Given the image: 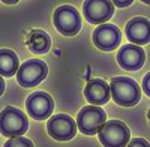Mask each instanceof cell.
Returning a JSON list of instances; mask_svg holds the SVG:
<instances>
[{"instance_id": "1", "label": "cell", "mask_w": 150, "mask_h": 147, "mask_svg": "<svg viewBox=\"0 0 150 147\" xmlns=\"http://www.w3.org/2000/svg\"><path fill=\"white\" fill-rule=\"evenodd\" d=\"M111 98L116 104L122 107H134L140 102L141 89L138 83L128 77H116L111 80L110 84Z\"/></svg>"}, {"instance_id": "2", "label": "cell", "mask_w": 150, "mask_h": 147, "mask_svg": "<svg viewBox=\"0 0 150 147\" xmlns=\"http://www.w3.org/2000/svg\"><path fill=\"white\" fill-rule=\"evenodd\" d=\"M29 128L27 116L15 107H6L0 113V132L8 138L23 137Z\"/></svg>"}, {"instance_id": "3", "label": "cell", "mask_w": 150, "mask_h": 147, "mask_svg": "<svg viewBox=\"0 0 150 147\" xmlns=\"http://www.w3.org/2000/svg\"><path fill=\"white\" fill-rule=\"evenodd\" d=\"M107 123V114L101 107L87 105L80 110L77 116V128L84 135H95L102 131Z\"/></svg>"}, {"instance_id": "4", "label": "cell", "mask_w": 150, "mask_h": 147, "mask_svg": "<svg viewBox=\"0 0 150 147\" xmlns=\"http://www.w3.org/2000/svg\"><path fill=\"white\" fill-rule=\"evenodd\" d=\"M99 141L104 147H126L131 141V131L123 122L110 120L99 132Z\"/></svg>"}, {"instance_id": "5", "label": "cell", "mask_w": 150, "mask_h": 147, "mask_svg": "<svg viewBox=\"0 0 150 147\" xmlns=\"http://www.w3.org/2000/svg\"><path fill=\"white\" fill-rule=\"evenodd\" d=\"M53 23L56 29L65 36H74L81 29V17L74 6L62 5L54 11Z\"/></svg>"}, {"instance_id": "6", "label": "cell", "mask_w": 150, "mask_h": 147, "mask_svg": "<svg viewBox=\"0 0 150 147\" xmlns=\"http://www.w3.org/2000/svg\"><path fill=\"white\" fill-rule=\"evenodd\" d=\"M47 74L48 66L45 62L39 59H30L20 66L17 72V81L23 87H35L45 80Z\"/></svg>"}, {"instance_id": "7", "label": "cell", "mask_w": 150, "mask_h": 147, "mask_svg": "<svg viewBox=\"0 0 150 147\" xmlns=\"http://www.w3.org/2000/svg\"><path fill=\"white\" fill-rule=\"evenodd\" d=\"M47 131L51 138L57 141H68L75 137L77 125H75L72 117L66 114H57V116H51V119L48 120Z\"/></svg>"}, {"instance_id": "8", "label": "cell", "mask_w": 150, "mask_h": 147, "mask_svg": "<svg viewBox=\"0 0 150 147\" xmlns=\"http://www.w3.org/2000/svg\"><path fill=\"white\" fill-rule=\"evenodd\" d=\"M83 14L90 24H105L114 14V3L108 0H87L83 5Z\"/></svg>"}, {"instance_id": "9", "label": "cell", "mask_w": 150, "mask_h": 147, "mask_svg": "<svg viewBox=\"0 0 150 147\" xmlns=\"http://www.w3.org/2000/svg\"><path fill=\"white\" fill-rule=\"evenodd\" d=\"M27 113L36 120H45L51 116L54 110L53 98L45 92H33L26 101Z\"/></svg>"}, {"instance_id": "10", "label": "cell", "mask_w": 150, "mask_h": 147, "mask_svg": "<svg viewBox=\"0 0 150 147\" xmlns=\"http://www.w3.org/2000/svg\"><path fill=\"white\" fill-rule=\"evenodd\" d=\"M122 41V32L114 24H102L93 32V44L102 51H112Z\"/></svg>"}, {"instance_id": "11", "label": "cell", "mask_w": 150, "mask_h": 147, "mask_svg": "<svg viewBox=\"0 0 150 147\" xmlns=\"http://www.w3.org/2000/svg\"><path fill=\"white\" fill-rule=\"evenodd\" d=\"M146 62V53L140 45L126 44L117 53V63L126 71H138Z\"/></svg>"}, {"instance_id": "12", "label": "cell", "mask_w": 150, "mask_h": 147, "mask_svg": "<svg viewBox=\"0 0 150 147\" xmlns=\"http://www.w3.org/2000/svg\"><path fill=\"white\" fill-rule=\"evenodd\" d=\"M125 35L131 44L143 45L150 42V21L143 17H137L128 21L125 27Z\"/></svg>"}, {"instance_id": "13", "label": "cell", "mask_w": 150, "mask_h": 147, "mask_svg": "<svg viewBox=\"0 0 150 147\" xmlns=\"http://www.w3.org/2000/svg\"><path fill=\"white\" fill-rule=\"evenodd\" d=\"M84 96L90 104L99 107L102 104H107L111 98V89L110 86L104 80H90L87 83L86 89H84Z\"/></svg>"}, {"instance_id": "14", "label": "cell", "mask_w": 150, "mask_h": 147, "mask_svg": "<svg viewBox=\"0 0 150 147\" xmlns=\"http://www.w3.org/2000/svg\"><path fill=\"white\" fill-rule=\"evenodd\" d=\"M27 47L35 54H45L51 47V39L44 30H32L27 36Z\"/></svg>"}, {"instance_id": "15", "label": "cell", "mask_w": 150, "mask_h": 147, "mask_svg": "<svg viewBox=\"0 0 150 147\" xmlns=\"http://www.w3.org/2000/svg\"><path fill=\"white\" fill-rule=\"evenodd\" d=\"M20 69V60L11 50H0V75L12 77Z\"/></svg>"}, {"instance_id": "16", "label": "cell", "mask_w": 150, "mask_h": 147, "mask_svg": "<svg viewBox=\"0 0 150 147\" xmlns=\"http://www.w3.org/2000/svg\"><path fill=\"white\" fill-rule=\"evenodd\" d=\"M3 147H35L33 143L24 137H17V138H11L5 143Z\"/></svg>"}, {"instance_id": "17", "label": "cell", "mask_w": 150, "mask_h": 147, "mask_svg": "<svg viewBox=\"0 0 150 147\" xmlns=\"http://www.w3.org/2000/svg\"><path fill=\"white\" fill-rule=\"evenodd\" d=\"M126 147H150V144L144 138H134L129 141V144Z\"/></svg>"}, {"instance_id": "18", "label": "cell", "mask_w": 150, "mask_h": 147, "mask_svg": "<svg viewBox=\"0 0 150 147\" xmlns=\"http://www.w3.org/2000/svg\"><path fill=\"white\" fill-rule=\"evenodd\" d=\"M143 90H144V93L150 98V72L146 74L144 78H143Z\"/></svg>"}, {"instance_id": "19", "label": "cell", "mask_w": 150, "mask_h": 147, "mask_svg": "<svg viewBox=\"0 0 150 147\" xmlns=\"http://www.w3.org/2000/svg\"><path fill=\"white\" fill-rule=\"evenodd\" d=\"M132 3V0H126V2H119V0H116L114 2V5L116 6H120V8H123V6H129Z\"/></svg>"}, {"instance_id": "20", "label": "cell", "mask_w": 150, "mask_h": 147, "mask_svg": "<svg viewBox=\"0 0 150 147\" xmlns=\"http://www.w3.org/2000/svg\"><path fill=\"white\" fill-rule=\"evenodd\" d=\"M3 92H5V80H3L2 75H0V96H2Z\"/></svg>"}, {"instance_id": "21", "label": "cell", "mask_w": 150, "mask_h": 147, "mask_svg": "<svg viewBox=\"0 0 150 147\" xmlns=\"http://www.w3.org/2000/svg\"><path fill=\"white\" fill-rule=\"evenodd\" d=\"M3 3H6V5H15L17 0H3Z\"/></svg>"}, {"instance_id": "22", "label": "cell", "mask_w": 150, "mask_h": 147, "mask_svg": "<svg viewBox=\"0 0 150 147\" xmlns=\"http://www.w3.org/2000/svg\"><path fill=\"white\" fill-rule=\"evenodd\" d=\"M147 119H149V123H150V110L147 111Z\"/></svg>"}]
</instances>
